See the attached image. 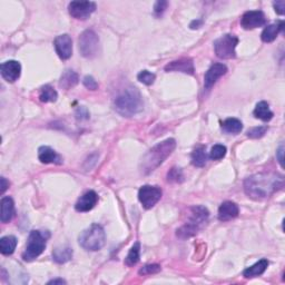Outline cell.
I'll list each match as a JSON object with an SVG mask.
<instances>
[{"instance_id":"obj_2","label":"cell","mask_w":285,"mask_h":285,"mask_svg":"<svg viewBox=\"0 0 285 285\" xmlns=\"http://www.w3.org/2000/svg\"><path fill=\"white\" fill-rule=\"evenodd\" d=\"M176 147V142L173 138H168L157 144L152 150L148 151L140 162L139 168L144 175H148L154 172L156 168L167 160V157L174 152Z\"/></svg>"},{"instance_id":"obj_40","label":"cell","mask_w":285,"mask_h":285,"mask_svg":"<svg viewBox=\"0 0 285 285\" xmlns=\"http://www.w3.org/2000/svg\"><path fill=\"white\" fill-rule=\"evenodd\" d=\"M202 24H203V21H202V20H194V21H192V23H191L190 27L192 29H197V28L201 27Z\"/></svg>"},{"instance_id":"obj_37","label":"cell","mask_w":285,"mask_h":285,"mask_svg":"<svg viewBox=\"0 0 285 285\" xmlns=\"http://www.w3.org/2000/svg\"><path fill=\"white\" fill-rule=\"evenodd\" d=\"M275 11L278 12L279 15H284L285 12V1L284 0H279V1H275L273 3Z\"/></svg>"},{"instance_id":"obj_9","label":"cell","mask_w":285,"mask_h":285,"mask_svg":"<svg viewBox=\"0 0 285 285\" xmlns=\"http://www.w3.org/2000/svg\"><path fill=\"white\" fill-rule=\"evenodd\" d=\"M162 195H163V192L159 186L144 185L143 187H140L138 192V200L144 208L150 209L159 203L162 199Z\"/></svg>"},{"instance_id":"obj_29","label":"cell","mask_w":285,"mask_h":285,"mask_svg":"<svg viewBox=\"0 0 285 285\" xmlns=\"http://www.w3.org/2000/svg\"><path fill=\"white\" fill-rule=\"evenodd\" d=\"M139 252H140V244L139 242H136L129 249L128 254H127L125 264L127 266H134L137 264L139 262Z\"/></svg>"},{"instance_id":"obj_26","label":"cell","mask_w":285,"mask_h":285,"mask_svg":"<svg viewBox=\"0 0 285 285\" xmlns=\"http://www.w3.org/2000/svg\"><path fill=\"white\" fill-rule=\"evenodd\" d=\"M222 129L229 134H239L243 129V124L238 118H227L222 122Z\"/></svg>"},{"instance_id":"obj_28","label":"cell","mask_w":285,"mask_h":285,"mask_svg":"<svg viewBox=\"0 0 285 285\" xmlns=\"http://www.w3.org/2000/svg\"><path fill=\"white\" fill-rule=\"evenodd\" d=\"M58 98V94L57 91L52 88L51 86L46 85L41 87V94H39V99L42 103H54Z\"/></svg>"},{"instance_id":"obj_31","label":"cell","mask_w":285,"mask_h":285,"mask_svg":"<svg viewBox=\"0 0 285 285\" xmlns=\"http://www.w3.org/2000/svg\"><path fill=\"white\" fill-rule=\"evenodd\" d=\"M225 155H226V147L224 145H220V144L213 146L209 153V157L214 161L222 160L223 157H225Z\"/></svg>"},{"instance_id":"obj_4","label":"cell","mask_w":285,"mask_h":285,"mask_svg":"<svg viewBox=\"0 0 285 285\" xmlns=\"http://www.w3.org/2000/svg\"><path fill=\"white\" fill-rule=\"evenodd\" d=\"M190 210V220L176 232V235L182 240L190 239L199 233V231L207 223L209 217L208 209L204 206H194Z\"/></svg>"},{"instance_id":"obj_16","label":"cell","mask_w":285,"mask_h":285,"mask_svg":"<svg viewBox=\"0 0 285 285\" xmlns=\"http://www.w3.org/2000/svg\"><path fill=\"white\" fill-rule=\"evenodd\" d=\"M98 202V195L97 193L94 191H88L86 192L84 195L81 196V199L77 201V203L75 205V208L77 212H89V210L93 209L96 204Z\"/></svg>"},{"instance_id":"obj_12","label":"cell","mask_w":285,"mask_h":285,"mask_svg":"<svg viewBox=\"0 0 285 285\" xmlns=\"http://www.w3.org/2000/svg\"><path fill=\"white\" fill-rule=\"evenodd\" d=\"M55 50L60 59L67 60L73 55V41L69 35H60L54 41Z\"/></svg>"},{"instance_id":"obj_5","label":"cell","mask_w":285,"mask_h":285,"mask_svg":"<svg viewBox=\"0 0 285 285\" xmlns=\"http://www.w3.org/2000/svg\"><path fill=\"white\" fill-rule=\"evenodd\" d=\"M78 242L86 251H99L106 242V234H105L103 226L99 224L90 225L80 235Z\"/></svg>"},{"instance_id":"obj_21","label":"cell","mask_w":285,"mask_h":285,"mask_svg":"<svg viewBox=\"0 0 285 285\" xmlns=\"http://www.w3.org/2000/svg\"><path fill=\"white\" fill-rule=\"evenodd\" d=\"M269 266V261L266 258H262V260L258 261L255 264L247 267L246 270H244L243 276L245 279H253L256 278V276H260L264 273L265 270Z\"/></svg>"},{"instance_id":"obj_35","label":"cell","mask_w":285,"mask_h":285,"mask_svg":"<svg viewBox=\"0 0 285 285\" xmlns=\"http://www.w3.org/2000/svg\"><path fill=\"white\" fill-rule=\"evenodd\" d=\"M82 82H84V86L86 87V88H88V89H90V90L98 89V82L95 81L94 77H91V76H85V77H84V81H82Z\"/></svg>"},{"instance_id":"obj_10","label":"cell","mask_w":285,"mask_h":285,"mask_svg":"<svg viewBox=\"0 0 285 285\" xmlns=\"http://www.w3.org/2000/svg\"><path fill=\"white\" fill-rule=\"evenodd\" d=\"M96 10V3L93 1H72L68 5V11L75 19L85 20Z\"/></svg>"},{"instance_id":"obj_34","label":"cell","mask_w":285,"mask_h":285,"mask_svg":"<svg viewBox=\"0 0 285 285\" xmlns=\"http://www.w3.org/2000/svg\"><path fill=\"white\" fill-rule=\"evenodd\" d=\"M266 131H267L266 126L253 127V128H251L247 131V137H249V138H261L265 135Z\"/></svg>"},{"instance_id":"obj_22","label":"cell","mask_w":285,"mask_h":285,"mask_svg":"<svg viewBox=\"0 0 285 285\" xmlns=\"http://www.w3.org/2000/svg\"><path fill=\"white\" fill-rule=\"evenodd\" d=\"M78 81H80V78H78L77 74L74 70L68 69L61 75L59 86L64 89H70L75 87L78 84Z\"/></svg>"},{"instance_id":"obj_39","label":"cell","mask_w":285,"mask_h":285,"mask_svg":"<svg viewBox=\"0 0 285 285\" xmlns=\"http://www.w3.org/2000/svg\"><path fill=\"white\" fill-rule=\"evenodd\" d=\"M0 181H1V194H3V193L6 192V190L8 187H9V182H7V179L5 178V177H1V179H0Z\"/></svg>"},{"instance_id":"obj_38","label":"cell","mask_w":285,"mask_h":285,"mask_svg":"<svg viewBox=\"0 0 285 285\" xmlns=\"http://www.w3.org/2000/svg\"><path fill=\"white\" fill-rule=\"evenodd\" d=\"M283 154H284V146H283V144H282V145L279 147L278 152H276V157H278L279 163H280L281 166H282V167H283Z\"/></svg>"},{"instance_id":"obj_17","label":"cell","mask_w":285,"mask_h":285,"mask_svg":"<svg viewBox=\"0 0 285 285\" xmlns=\"http://www.w3.org/2000/svg\"><path fill=\"white\" fill-rule=\"evenodd\" d=\"M240 213L239 206L234 202H224L218 208V220L221 222H229L238 217Z\"/></svg>"},{"instance_id":"obj_15","label":"cell","mask_w":285,"mask_h":285,"mask_svg":"<svg viewBox=\"0 0 285 285\" xmlns=\"http://www.w3.org/2000/svg\"><path fill=\"white\" fill-rule=\"evenodd\" d=\"M165 70L167 73L169 72H179L188 75H194V63L191 58H181L178 60H174L165 66Z\"/></svg>"},{"instance_id":"obj_30","label":"cell","mask_w":285,"mask_h":285,"mask_svg":"<svg viewBox=\"0 0 285 285\" xmlns=\"http://www.w3.org/2000/svg\"><path fill=\"white\" fill-rule=\"evenodd\" d=\"M137 80L140 82H143V84L150 86L154 84L156 76H155V74L148 72V70H142V72H140L137 75Z\"/></svg>"},{"instance_id":"obj_14","label":"cell","mask_w":285,"mask_h":285,"mask_svg":"<svg viewBox=\"0 0 285 285\" xmlns=\"http://www.w3.org/2000/svg\"><path fill=\"white\" fill-rule=\"evenodd\" d=\"M227 73V67L223 64H214L209 67L204 76V87L205 89H210L214 84L220 80L222 76H224Z\"/></svg>"},{"instance_id":"obj_3","label":"cell","mask_w":285,"mask_h":285,"mask_svg":"<svg viewBox=\"0 0 285 285\" xmlns=\"http://www.w3.org/2000/svg\"><path fill=\"white\" fill-rule=\"evenodd\" d=\"M115 111L124 117H131L143 111V98L139 90L135 87H128L117 96L114 102Z\"/></svg>"},{"instance_id":"obj_27","label":"cell","mask_w":285,"mask_h":285,"mask_svg":"<svg viewBox=\"0 0 285 285\" xmlns=\"http://www.w3.org/2000/svg\"><path fill=\"white\" fill-rule=\"evenodd\" d=\"M206 161H207V155H206L205 147L204 146H199L195 148L194 152L192 153V163L196 167H203L206 164Z\"/></svg>"},{"instance_id":"obj_6","label":"cell","mask_w":285,"mask_h":285,"mask_svg":"<svg viewBox=\"0 0 285 285\" xmlns=\"http://www.w3.org/2000/svg\"><path fill=\"white\" fill-rule=\"evenodd\" d=\"M49 233L48 232L41 231H32L29 234L28 242L26 245V249L23 254V258L25 261L30 262L37 258L46 248L47 240L49 239Z\"/></svg>"},{"instance_id":"obj_36","label":"cell","mask_w":285,"mask_h":285,"mask_svg":"<svg viewBox=\"0 0 285 285\" xmlns=\"http://www.w3.org/2000/svg\"><path fill=\"white\" fill-rule=\"evenodd\" d=\"M167 1H163V0H161V1H157L154 6V15L156 17H161L162 15L164 14V11L166 9V7H167Z\"/></svg>"},{"instance_id":"obj_32","label":"cell","mask_w":285,"mask_h":285,"mask_svg":"<svg viewBox=\"0 0 285 285\" xmlns=\"http://www.w3.org/2000/svg\"><path fill=\"white\" fill-rule=\"evenodd\" d=\"M167 181L170 183H182L184 181L182 169L178 167H173L167 173Z\"/></svg>"},{"instance_id":"obj_25","label":"cell","mask_w":285,"mask_h":285,"mask_svg":"<svg viewBox=\"0 0 285 285\" xmlns=\"http://www.w3.org/2000/svg\"><path fill=\"white\" fill-rule=\"evenodd\" d=\"M17 246V239L15 236H5L0 240V252L3 255H11Z\"/></svg>"},{"instance_id":"obj_20","label":"cell","mask_w":285,"mask_h":285,"mask_svg":"<svg viewBox=\"0 0 285 285\" xmlns=\"http://www.w3.org/2000/svg\"><path fill=\"white\" fill-rule=\"evenodd\" d=\"M283 27H284L283 21H278V23H275V24L266 26L261 35L262 41L264 42L274 41L276 37L279 36V34L283 30Z\"/></svg>"},{"instance_id":"obj_33","label":"cell","mask_w":285,"mask_h":285,"mask_svg":"<svg viewBox=\"0 0 285 285\" xmlns=\"http://www.w3.org/2000/svg\"><path fill=\"white\" fill-rule=\"evenodd\" d=\"M162 267L159 264H148L145 265L144 267H142L138 271V274L139 275H152V274H157L159 272H161Z\"/></svg>"},{"instance_id":"obj_11","label":"cell","mask_w":285,"mask_h":285,"mask_svg":"<svg viewBox=\"0 0 285 285\" xmlns=\"http://www.w3.org/2000/svg\"><path fill=\"white\" fill-rule=\"evenodd\" d=\"M265 24H266L265 15L263 14V11L261 10L246 11L242 16V19H241V26L246 30L262 27V26H264Z\"/></svg>"},{"instance_id":"obj_19","label":"cell","mask_w":285,"mask_h":285,"mask_svg":"<svg viewBox=\"0 0 285 285\" xmlns=\"http://www.w3.org/2000/svg\"><path fill=\"white\" fill-rule=\"evenodd\" d=\"M38 159L42 164H60L61 159L49 146H41L38 150Z\"/></svg>"},{"instance_id":"obj_18","label":"cell","mask_w":285,"mask_h":285,"mask_svg":"<svg viewBox=\"0 0 285 285\" xmlns=\"http://www.w3.org/2000/svg\"><path fill=\"white\" fill-rule=\"evenodd\" d=\"M1 206V212H0V221L2 223L10 222L15 216V203L11 197L5 196L0 202Z\"/></svg>"},{"instance_id":"obj_8","label":"cell","mask_w":285,"mask_h":285,"mask_svg":"<svg viewBox=\"0 0 285 285\" xmlns=\"http://www.w3.org/2000/svg\"><path fill=\"white\" fill-rule=\"evenodd\" d=\"M78 46L82 57L94 58L99 48V38L93 30H85L78 39Z\"/></svg>"},{"instance_id":"obj_13","label":"cell","mask_w":285,"mask_h":285,"mask_svg":"<svg viewBox=\"0 0 285 285\" xmlns=\"http://www.w3.org/2000/svg\"><path fill=\"white\" fill-rule=\"evenodd\" d=\"M0 73L6 81L15 82L20 77L21 65L17 60L5 61L0 67Z\"/></svg>"},{"instance_id":"obj_41","label":"cell","mask_w":285,"mask_h":285,"mask_svg":"<svg viewBox=\"0 0 285 285\" xmlns=\"http://www.w3.org/2000/svg\"><path fill=\"white\" fill-rule=\"evenodd\" d=\"M50 284H66V281L61 280V279H56V280H51L48 282V285Z\"/></svg>"},{"instance_id":"obj_7","label":"cell","mask_w":285,"mask_h":285,"mask_svg":"<svg viewBox=\"0 0 285 285\" xmlns=\"http://www.w3.org/2000/svg\"><path fill=\"white\" fill-rule=\"evenodd\" d=\"M239 43V38L234 35L226 34L218 38L214 42V49L218 58L222 59H234L236 57L235 48Z\"/></svg>"},{"instance_id":"obj_1","label":"cell","mask_w":285,"mask_h":285,"mask_svg":"<svg viewBox=\"0 0 285 285\" xmlns=\"http://www.w3.org/2000/svg\"><path fill=\"white\" fill-rule=\"evenodd\" d=\"M284 177L275 173H258L252 175L244 182L246 195L255 201L265 200L274 193L282 190Z\"/></svg>"},{"instance_id":"obj_23","label":"cell","mask_w":285,"mask_h":285,"mask_svg":"<svg viewBox=\"0 0 285 285\" xmlns=\"http://www.w3.org/2000/svg\"><path fill=\"white\" fill-rule=\"evenodd\" d=\"M253 114H254V116L263 122H270L274 116L273 112L270 109V105L266 102L257 103Z\"/></svg>"},{"instance_id":"obj_24","label":"cell","mask_w":285,"mask_h":285,"mask_svg":"<svg viewBox=\"0 0 285 285\" xmlns=\"http://www.w3.org/2000/svg\"><path fill=\"white\" fill-rule=\"evenodd\" d=\"M73 257V248L69 246L57 247L54 252H52V258L58 264H64V263L72 260Z\"/></svg>"}]
</instances>
